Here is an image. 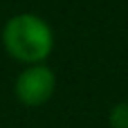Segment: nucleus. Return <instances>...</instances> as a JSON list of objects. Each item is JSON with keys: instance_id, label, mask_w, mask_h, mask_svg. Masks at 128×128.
<instances>
[{"instance_id": "nucleus-3", "label": "nucleus", "mask_w": 128, "mask_h": 128, "mask_svg": "<svg viewBox=\"0 0 128 128\" xmlns=\"http://www.w3.org/2000/svg\"><path fill=\"white\" fill-rule=\"evenodd\" d=\"M108 122H110V128H128V101H119L112 106Z\"/></svg>"}, {"instance_id": "nucleus-1", "label": "nucleus", "mask_w": 128, "mask_h": 128, "mask_svg": "<svg viewBox=\"0 0 128 128\" xmlns=\"http://www.w3.org/2000/svg\"><path fill=\"white\" fill-rule=\"evenodd\" d=\"M2 45L7 54L25 65L43 63L54 50L52 27L36 14L11 16L2 29Z\"/></svg>"}, {"instance_id": "nucleus-2", "label": "nucleus", "mask_w": 128, "mask_h": 128, "mask_svg": "<svg viewBox=\"0 0 128 128\" xmlns=\"http://www.w3.org/2000/svg\"><path fill=\"white\" fill-rule=\"evenodd\" d=\"M54 90H56V74L43 63L25 68L16 76V83H14L16 99L27 108H38L47 104Z\"/></svg>"}]
</instances>
